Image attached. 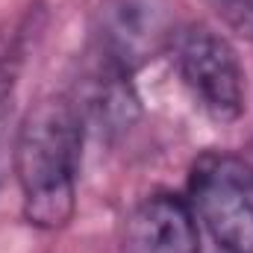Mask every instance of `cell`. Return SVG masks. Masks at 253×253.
I'll return each instance as SVG.
<instances>
[{
  "mask_svg": "<svg viewBox=\"0 0 253 253\" xmlns=\"http://www.w3.org/2000/svg\"><path fill=\"white\" fill-rule=\"evenodd\" d=\"M0 109H3V106H0Z\"/></svg>",
  "mask_w": 253,
  "mask_h": 253,
  "instance_id": "cell-7",
  "label": "cell"
},
{
  "mask_svg": "<svg viewBox=\"0 0 253 253\" xmlns=\"http://www.w3.org/2000/svg\"><path fill=\"white\" fill-rule=\"evenodd\" d=\"M174 24L162 0H112L100 15V56L121 74H132L171 47Z\"/></svg>",
  "mask_w": 253,
  "mask_h": 253,
  "instance_id": "cell-4",
  "label": "cell"
},
{
  "mask_svg": "<svg viewBox=\"0 0 253 253\" xmlns=\"http://www.w3.org/2000/svg\"><path fill=\"white\" fill-rule=\"evenodd\" d=\"M203 3L230 33L253 39V0H203Z\"/></svg>",
  "mask_w": 253,
  "mask_h": 253,
  "instance_id": "cell-6",
  "label": "cell"
},
{
  "mask_svg": "<svg viewBox=\"0 0 253 253\" xmlns=\"http://www.w3.org/2000/svg\"><path fill=\"white\" fill-rule=\"evenodd\" d=\"M189 206L215 253H253V168L230 153H206L191 168Z\"/></svg>",
  "mask_w": 253,
  "mask_h": 253,
  "instance_id": "cell-2",
  "label": "cell"
},
{
  "mask_svg": "<svg viewBox=\"0 0 253 253\" xmlns=\"http://www.w3.org/2000/svg\"><path fill=\"white\" fill-rule=\"evenodd\" d=\"M121 253H200V227L189 200L150 194L124 218Z\"/></svg>",
  "mask_w": 253,
  "mask_h": 253,
  "instance_id": "cell-5",
  "label": "cell"
},
{
  "mask_svg": "<svg viewBox=\"0 0 253 253\" xmlns=\"http://www.w3.org/2000/svg\"><path fill=\"white\" fill-rule=\"evenodd\" d=\"M83 156V112L62 94L42 97L18 126L15 177L24 218L42 230H59L77 212Z\"/></svg>",
  "mask_w": 253,
  "mask_h": 253,
  "instance_id": "cell-1",
  "label": "cell"
},
{
  "mask_svg": "<svg viewBox=\"0 0 253 253\" xmlns=\"http://www.w3.org/2000/svg\"><path fill=\"white\" fill-rule=\"evenodd\" d=\"M174 68L200 112L218 124H233L245 112V68L236 47L215 30L189 24L174 30Z\"/></svg>",
  "mask_w": 253,
  "mask_h": 253,
  "instance_id": "cell-3",
  "label": "cell"
}]
</instances>
